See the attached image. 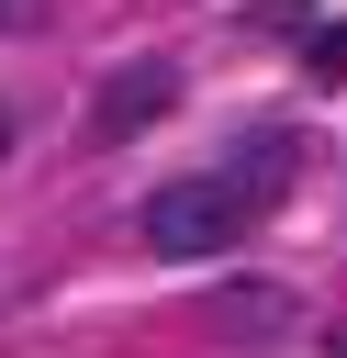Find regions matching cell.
Masks as SVG:
<instances>
[{
    "mask_svg": "<svg viewBox=\"0 0 347 358\" xmlns=\"http://www.w3.org/2000/svg\"><path fill=\"white\" fill-rule=\"evenodd\" d=\"M235 224H257V213H246L224 179H168V190H146V246H157V257H224Z\"/></svg>",
    "mask_w": 347,
    "mask_h": 358,
    "instance_id": "6da1fadb",
    "label": "cell"
},
{
    "mask_svg": "<svg viewBox=\"0 0 347 358\" xmlns=\"http://www.w3.org/2000/svg\"><path fill=\"white\" fill-rule=\"evenodd\" d=\"M168 112H179V67H168V56H134V67H112V78L90 90V123H78V134H90V145H134V134L168 123Z\"/></svg>",
    "mask_w": 347,
    "mask_h": 358,
    "instance_id": "7a4b0ae2",
    "label": "cell"
},
{
    "mask_svg": "<svg viewBox=\"0 0 347 358\" xmlns=\"http://www.w3.org/2000/svg\"><path fill=\"white\" fill-rule=\"evenodd\" d=\"M291 157H302V145H291V134H280V123H257V134H246V145H235V157H224V168H213V179H224V190H235V201H246V213H269V201H280V190H291Z\"/></svg>",
    "mask_w": 347,
    "mask_h": 358,
    "instance_id": "3957f363",
    "label": "cell"
},
{
    "mask_svg": "<svg viewBox=\"0 0 347 358\" xmlns=\"http://www.w3.org/2000/svg\"><path fill=\"white\" fill-rule=\"evenodd\" d=\"M280 280H235V291H213V324L235 336V347H257V336H280Z\"/></svg>",
    "mask_w": 347,
    "mask_h": 358,
    "instance_id": "277c9868",
    "label": "cell"
},
{
    "mask_svg": "<svg viewBox=\"0 0 347 358\" xmlns=\"http://www.w3.org/2000/svg\"><path fill=\"white\" fill-rule=\"evenodd\" d=\"M22 22H34V0H0V34H22Z\"/></svg>",
    "mask_w": 347,
    "mask_h": 358,
    "instance_id": "5b68a950",
    "label": "cell"
},
{
    "mask_svg": "<svg viewBox=\"0 0 347 358\" xmlns=\"http://www.w3.org/2000/svg\"><path fill=\"white\" fill-rule=\"evenodd\" d=\"M325 358H347V324H325Z\"/></svg>",
    "mask_w": 347,
    "mask_h": 358,
    "instance_id": "8992f818",
    "label": "cell"
},
{
    "mask_svg": "<svg viewBox=\"0 0 347 358\" xmlns=\"http://www.w3.org/2000/svg\"><path fill=\"white\" fill-rule=\"evenodd\" d=\"M0 145H11V101H0Z\"/></svg>",
    "mask_w": 347,
    "mask_h": 358,
    "instance_id": "52a82bcc",
    "label": "cell"
}]
</instances>
